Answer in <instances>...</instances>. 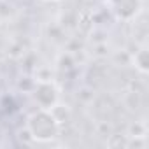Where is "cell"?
<instances>
[{"instance_id":"5","label":"cell","mask_w":149,"mask_h":149,"mask_svg":"<svg viewBox=\"0 0 149 149\" xmlns=\"http://www.w3.org/2000/svg\"><path fill=\"white\" fill-rule=\"evenodd\" d=\"M42 2H47V4H53V2H60V0H42Z\"/></svg>"},{"instance_id":"3","label":"cell","mask_w":149,"mask_h":149,"mask_svg":"<svg viewBox=\"0 0 149 149\" xmlns=\"http://www.w3.org/2000/svg\"><path fill=\"white\" fill-rule=\"evenodd\" d=\"M32 97L37 107L40 109H53L56 104H60V88L51 81H35L32 88Z\"/></svg>"},{"instance_id":"4","label":"cell","mask_w":149,"mask_h":149,"mask_svg":"<svg viewBox=\"0 0 149 149\" xmlns=\"http://www.w3.org/2000/svg\"><path fill=\"white\" fill-rule=\"evenodd\" d=\"M132 63L135 67L137 72H140L142 76H146V74L149 72V49L146 44H142L132 56Z\"/></svg>"},{"instance_id":"2","label":"cell","mask_w":149,"mask_h":149,"mask_svg":"<svg viewBox=\"0 0 149 149\" xmlns=\"http://www.w3.org/2000/svg\"><path fill=\"white\" fill-rule=\"evenodd\" d=\"M109 14L121 23L137 19L144 11V0H105Z\"/></svg>"},{"instance_id":"1","label":"cell","mask_w":149,"mask_h":149,"mask_svg":"<svg viewBox=\"0 0 149 149\" xmlns=\"http://www.w3.org/2000/svg\"><path fill=\"white\" fill-rule=\"evenodd\" d=\"M25 128L28 130L33 142H42V144L53 142L61 133V123L58 121L54 112L40 107H37V111L28 114Z\"/></svg>"}]
</instances>
